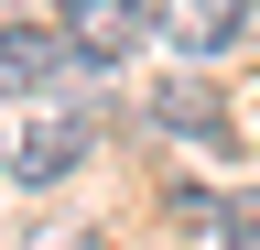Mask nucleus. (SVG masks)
<instances>
[{"instance_id":"1","label":"nucleus","mask_w":260,"mask_h":250,"mask_svg":"<svg viewBox=\"0 0 260 250\" xmlns=\"http://www.w3.org/2000/svg\"><path fill=\"white\" fill-rule=\"evenodd\" d=\"M54 33L76 44V66H109V54H130V44L152 33V11H141V0H65Z\"/></svg>"},{"instance_id":"2","label":"nucleus","mask_w":260,"mask_h":250,"mask_svg":"<svg viewBox=\"0 0 260 250\" xmlns=\"http://www.w3.org/2000/svg\"><path fill=\"white\" fill-rule=\"evenodd\" d=\"M65 66V33H32V22H0V98H44Z\"/></svg>"},{"instance_id":"3","label":"nucleus","mask_w":260,"mask_h":250,"mask_svg":"<svg viewBox=\"0 0 260 250\" xmlns=\"http://www.w3.org/2000/svg\"><path fill=\"white\" fill-rule=\"evenodd\" d=\"M152 120H162V131H184V142H228V109H217L206 76H162V87H152Z\"/></svg>"},{"instance_id":"4","label":"nucleus","mask_w":260,"mask_h":250,"mask_svg":"<svg viewBox=\"0 0 260 250\" xmlns=\"http://www.w3.org/2000/svg\"><path fill=\"white\" fill-rule=\"evenodd\" d=\"M76 152H87V131H76V120H44V131H22L0 163H11L22 185H65V174H76Z\"/></svg>"},{"instance_id":"5","label":"nucleus","mask_w":260,"mask_h":250,"mask_svg":"<svg viewBox=\"0 0 260 250\" xmlns=\"http://www.w3.org/2000/svg\"><path fill=\"white\" fill-rule=\"evenodd\" d=\"M239 22H249L239 0H174V44H184V54H217Z\"/></svg>"},{"instance_id":"6","label":"nucleus","mask_w":260,"mask_h":250,"mask_svg":"<svg viewBox=\"0 0 260 250\" xmlns=\"http://www.w3.org/2000/svg\"><path fill=\"white\" fill-rule=\"evenodd\" d=\"M228 250H260V207H239V217H228Z\"/></svg>"}]
</instances>
